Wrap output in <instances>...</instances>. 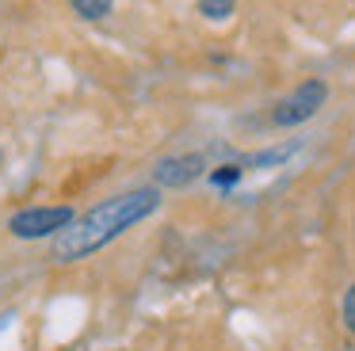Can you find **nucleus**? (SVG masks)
Instances as JSON below:
<instances>
[{"label": "nucleus", "instance_id": "nucleus-1", "mask_svg": "<svg viewBox=\"0 0 355 351\" xmlns=\"http://www.w3.org/2000/svg\"><path fill=\"white\" fill-rule=\"evenodd\" d=\"M161 206V191L157 187H134L123 195H111L103 203H96L88 214H80L69 229L54 237L50 244V259L54 264H77L88 259L92 252H100L103 244L119 241L126 229H134L138 221H146L149 214H157Z\"/></svg>", "mask_w": 355, "mask_h": 351}, {"label": "nucleus", "instance_id": "nucleus-2", "mask_svg": "<svg viewBox=\"0 0 355 351\" xmlns=\"http://www.w3.org/2000/svg\"><path fill=\"white\" fill-rule=\"evenodd\" d=\"M73 221H77L73 206H24L8 218V233L19 241H46V237H58L62 229H69Z\"/></svg>", "mask_w": 355, "mask_h": 351}, {"label": "nucleus", "instance_id": "nucleus-3", "mask_svg": "<svg viewBox=\"0 0 355 351\" xmlns=\"http://www.w3.org/2000/svg\"><path fill=\"white\" fill-rule=\"evenodd\" d=\"M324 99H329V84L309 76V80H302L298 88H291L275 107H271V122H275V126H302V122H309L321 111Z\"/></svg>", "mask_w": 355, "mask_h": 351}, {"label": "nucleus", "instance_id": "nucleus-4", "mask_svg": "<svg viewBox=\"0 0 355 351\" xmlns=\"http://www.w3.org/2000/svg\"><path fill=\"white\" fill-rule=\"evenodd\" d=\"M202 172H207V160L199 153H184V157H164L153 168V180H157V187H187Z\"/></svg>", "mask_w": 355, "mask_h": 351}, {"label": "nucleus", "instance_id": "nucleus-5", "mask_svg": "<svg viewBox=\"0 0 355 351\" xmlns=\"http://www.w3.org/2000/svg\"><path fill=\"white\" fill-rule=\"evenodd\" d=\"M210 183H214V187H222V191H230L233 183L241 180V176H245V164H241V160H230V164H218V168H210Z\"/></svg>", "mask_w": 355, "mask_h": 351}, {"label": "nucleus", "instance_id": "nucleus-6", "mask_svg": "<svg viewBox=\"0 0 355 351\" xmlns=\"http://www.w3.org/2000/svg\"><path fill=\"white\" fill-rule=\"evenodd\" d=\"M69 8L80 19H103V15H111L115 0H69Z\"/></svg>", "mask_w": 355, "mask_h": 351}, {"label": "nucleus", "instance_id": "nucleus-7", "mask_svg": "<svg viewBox=\"0 0 355 351\" xmlns=\"http://www.w3.org/2000/svg\"><path fill=\"white\" fill-rule=\"evenodd\" d=\"M294 153V145H283V149H263V153H252V157H245L241 164L245 168H268V164H283L286 157Z\"/></svg>", "mask_w": 355, "mask_h": 351}, {"label": "nucleus", "instance_id": "nucleus-8", "mask_svg": "<svg viewBox=\"0 0 355 351\" xmlns=\"http://www.w3.org/2000/svg\"><path fill=\"white\" fill-rule=\"evenodd\" d=\"M233 12H237V0H199L202 19H230Z\"/></svg>", "mask_w": 355, "mask_h": 351}, {"label": "nucleus", "instance_id": "nucleus-9", "mask_svg": "<svg viewBox=\"0 0 355 351\" xmlns=\"http://www.w3.org/2000/svg\"><path fill=\"white\" fill-rule=\"evenodd\" d=\"M340 320H344V328L355 336V282L344 290V298H340Z\"/></svg>", "mask_w": 355, "mask_h": 351}, {"label": "nucleus", "instance_id": "nucleus-10", "mask_svg": "<svg viewBox=\"0 0 355 351\" xmlns=\"http://www.w3.org/2000/svg\"><path fill=\"white\" fill-rule=\"evenodd\" d=\"M0 164H4V149H0Z\"/></svg>", "mask_w": 355, "mask_h": 351}]
</instances>
